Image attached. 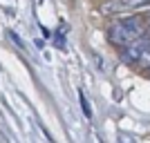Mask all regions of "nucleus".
Listing matches in <instances>:
<instances>
[{
	"label": "nucleus",
	"instance_id": "nucleus-1",
	"mask_svg": "<svg viewBox=\"0 0 150 143\" xmlns=\"http://www.w3.org/2000/svg\"><path fill=\"white\" fill-rule=\"evenodd\" d=\"M150 31L148 18L139 16V13H130L123 18H117L108 29V40L117 47H130L132 43H137L139 38H144Z\"/></svg>",
	"mask_w": 150,
	"mask_h": 143
},
{
	"label": "nucleus",
	"instance_id": "nucleus-2",
	"mask_svg": "<svg viewBox=\"0 0 150 143\" xmlns=\"http://www.w3.org/2000/svg\"><path fill=\"white\" fill-rule=\"evenodd\" d=\"M150 5V0H110L103 5V13H119V11H132L144 9Z\"/></svg>",
	"mask_w": 150,
	"mask_h": 143
},
{
	"label": "nucleus",
	"instance_id": "nucleus-3",
	"mask_svg": "<svg viewBox=\"0 0 150 143\" xmlns=\"http://www.w3.org/2000/svg\"><path fill=\"white\" fill-rule=\"evenodd\" d=\"M79 99H81V107H83V114H85V116H92V110H90V105H88V99H85V94L83 92H79Z\"/></svg>",
	"mask_w": 150,
	"mask_h": 143
},
{
	"label": "nucleus",
	"instance_id": "nucleus-4",
	"mask_svg": "<svg viewBox=\"0 0 150 143\" xmlns=\"http://www.w3.org/2000/svg\"><path fill=\"white\" fill-rule=\"evenodd\" d=\"M148 27H150V20H148Z\"/></svg>",
	"mask_w": 150,
	"mask_h": 143
}]
</instances>
